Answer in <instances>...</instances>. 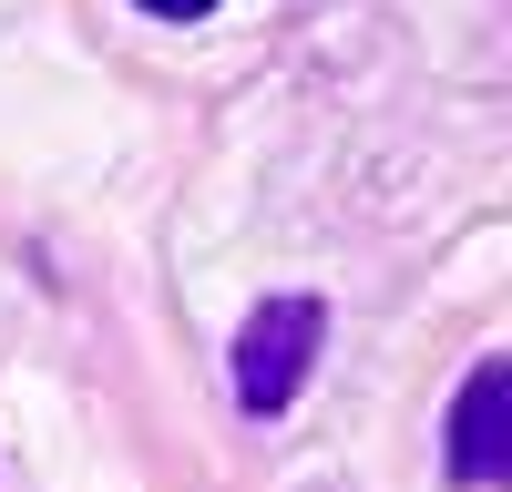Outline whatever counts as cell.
<instances>
[{
    "label": "cell",
    "mask_w": 512,
    "mask_h": 492,
    "mask_svg": "<svg viewBox=\"0 0 512 492\" xmlns=\"http://www.w3.org/2000/svg\"><path fill=\"white\" fill-rule=\"evenodd\" d=\"M502 472H512V369L482 359L472 380H461V400H451V482L492 492Z\"/></svg>",
    "instance_id": "2"
},
{
    "label": "cell",
    "mask_w": 512,
    "mask_h": 492,
    "mask_svg": "<svg viewBox=\"0 0 512 492\" xmlns=\"http://www.w3.org/2000/svg\"><path fill=\"white\" fill-rule=\"evenodd\" d=\"M144 11H154V21H205L216 0H144Z\"/></svg>",
    "instance_id": "3"
},
{
    "label": "cell",
    "mask_w": 512,
    "mask_h": 492,
    "mask_svg": "<svg viewBox=\"0 0 512 492\" xmlns=\"http://www.w3.org/2000/svg\"><path fill=\"white\" fill-rule=\"evenodd\" d=\"M318 339H328L318 298H267V308L246 318V339H236V400L256 410V421H267V410H287V400H297V380H308Z\"/></svg>",
    "instance_id": "1"
}]
</instances>
